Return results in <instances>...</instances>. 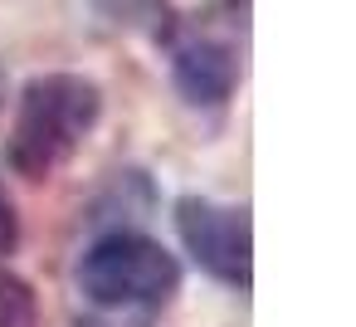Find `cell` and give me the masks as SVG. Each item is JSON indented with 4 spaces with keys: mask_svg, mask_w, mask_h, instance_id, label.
I'll list each match as a JSON object with an SVG mask.
<instances>
[{
    "mask_svg": "<svg viewBox=\"0 0 356 327\" xmlns=\"http://www.w3.org/2000/svg\"><path fill=\"white\" fill-rule=\"evenodd\" d=\"M79 283L103 308H152L181 283V264L147 234H108L83 254Z\"/></svg>",
    "mask_w": 356,
    "mask_h": 327,
    "instance_id": "7a4b0ae2",
    "label": "cell"
},
{
    "mask_svg": "<svg viewBox=\"0 0 356 327\" xmlns=\"http://www.w3.org/2000/svg\"><path fill=\"white\" fill-rule=\"evenodd\" d=\"M15 239H20L15 205H10V196H6V191H0V254H10V249H15Z\"/></svg>",
    "mask_w": 356,
    "mask_h": 327,
    "instance_id": "8992f818",
    "label": "cell"
},
{
    "mask_svg": "<svg viewBox=\"0 0 356 327\" xmlns=\"http://www.w3.org/2000/svg\"><path fill=\"white\" fill-rule=\"evenodd\" d=\"M176 225L186 249L225 283H249V215L234 205H215L200 196H186L176 205Z\"/></svg>",
    "mask_w": 356,
    "mask_h": 327,
    "instance_id": "3957f363",
    "label": "cell"
},
{
    "mask_svg": "<svg viewBox=\"0 0 356 327\" xmlns=\"http://www.w3.org/2000/svg\"><path fill=\"white\" fill-rule=\"evenodd\" d=\"M215 6H225L229 15H244V10H249V0H215Z\"/></svg>",
    "mask_w": 356,
    "mask_h": 327,
    "instance_id": "52a82bcc",
    "label": "cell"
},
{
    "mask_svg": "<svg viewBox=\"0 0 356 327\" xmlns=\"http://www.w3.org/2000/svg\"><path fill=\"white\" fill-rule=\"evenodd\" d=\"M40 308L25 278H15L10 269H0V327H35Z\"/></svg>",
    "mask_w": 356,
    "mask_h": 327,
    "instance_id": "5b68a950",
    "label": "cell"
},
{
    "mask_svg": "<svg viewBox=\"0 0 356 327\" xmlns=\"http://www.w3.org/2000/svg\"><path fill=\"white\" fill-rule=\"evenodd\" d=\"M103 113V93L83 74H40L20 88L15 127H10V166L25 181H44L59 171Z\"/></svg>",
    "mask_w": 356,
    "mask_h": 327,
    "instance_id": "6da1fadb",
    "label": "cell"
},
{
    "mask_svg": "<svg viewBox=\"0 0 356 327\" xmlns=\"http://www.w3.org/2000/svg\"><path fill=\"white\" fill-rule=\"evenodd\" d=\"M171 79L181 88L186 103L195 108H215L234 93V79H239V64H234V49L225 40H210V35H186L171 45Z\"/></svg>",
    "mask_w": 356,
    "mask_h": 327,
    "instance_id": "277c9868",
    "label": "cell"
}]
</instances>
